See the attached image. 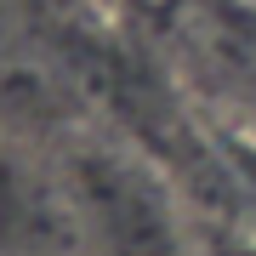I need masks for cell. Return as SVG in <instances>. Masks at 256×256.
I'll return each instance as SVG.
<instances>
[{
  "label": "cell",
  "mask_w": 256,
  "mask_h": 256,
  "mask_svg": "<svg viewBox=\"0 0 256 256\" xmlns=\"http://www.w3.org/2000/svg\"><path fill=\"white\" fill-rule=\"evenodd\" d=\"M68 210L86 256H176L182 222L165 182L126 154H80L68 165Z\"/></svg>",
  "instance_id": "1"
},
{
  "label": "cell",
  "mask_w": 256,
  "mask_h": 256,
  "mask_svg": "<svg viewBox=\"0 0 256 256\" xmlns=\"http://www.w3.org/2000/svg\"><path fill=\"white\" fill-rule=\"evenodd\" d=\"M216 256H256V239H245V245H228V250H216Z\"/></svg>",
  "instance_id": "2"
}]
</instances>
